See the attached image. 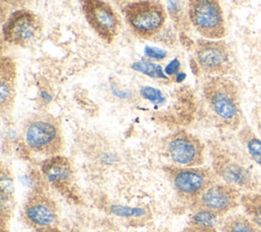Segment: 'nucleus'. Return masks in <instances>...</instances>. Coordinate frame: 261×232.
<instances>
[{"label": "nucleus", "mask_w": 261, "mask_h": 232, "mask_svg": "<svg viewBox=\"0 0 261 232\" xmlns=\"http://www.w3.org/2000/svg\"><path fill=\"white\" fill-rule=\"evenodd\" d=\"M203 98L216 122L238 129L242 121L241 99L236 82L225 76H208L202 86Z\"/></svg>", "instance_id": "obj_1"}, {"label": "nucleus", "mask_w": 261, "mask_h": 232, "mask_svg": "<svg viewBox=\"0 0 261 232\" xmlns=\"http://www.w3.org/2000/svg\"><path fill=\"white\" fill-rule=\"evenodd\" d=\"M122 13L133 35L141 40L155 39L167 20V9L160 0L129 1L122 7Z\"/></svg>", "instance_id": "obj_2"}, {"label": "nucleus", "mask_w": 261, "mask_h": 232, "mask_svg": "<svg viewBox=\"0 0 261 232\" xmlns=\"http://www.w3.org/2000/svg\"><path fill=\"white\" fill-rule=\"evenodd\" d=\"M22 135L32 152L48 157L59 155L63 149V134L59 120L49 113H37L27 119Z\"/></svg>", "instance_id": "obj_3"}, {"label": "nucleus", "mask_w": 261, "mask_h": 232, "mask_svg": "<svg viewBox=\"0 0 261 232\" xmlns=\"http://www.w3.org/2000/svg\"><path fill=\"white\" fill-rule=\"evenodd\" d=\"M165 173L177 195L192 204L200 197V195L214 182L217 176L214 171L205 167H178L168 166Z\"/></svg>", "instance_id": "obj_4"}, {"label": "nucleus", "mask_w": 261, "mask_h": 232, "mask_svg": "<svg viewBox=\"0 0 261 232\" xmlns=\"http://www.w3.org/2000/svg\"><path fill=\"white\" fill-rule=\"evenodd\" d=\"M187 17L194 30L204 39L222 40L226 35L219 0H187Z\"/></svg>", "instance_id": "obj_5"}, {"label": "nucleus", "mask_w": 261, "mask_h": 232, "mask_svg": "<svg viewBox=\"0 0 261 232\" xmlns=\"http://www.w3.org/2000/svg\"><path fill=\"white\" fill-rule=\"evenodd\" d=\"M193 56L198 71L207 76H225L232 68L231 53L223 40H197Z\"/></svg>", "instance_id": "obj_6"}, {"label": "nucleus", "mask_w": 261, "mask_h": 232, "mask_svg": "<svg viewBox=\"0 0 261 232\" xmlns=\"http://www.w3.org/2000/svg\"><path fill=\"white\" fill-rule=\"evenodd\" d=\"M43 32L41 17L29 8L12 10L2 24L3 42L27 48L39 39Z\"/></svg>", "instance_id": "obj_7"}, {"label": "nucleus", "mask_w": 261, "mask_h": 232, "mask_svg": "<svg viewBox=\"0 0 261 232\" xmlns=\"http://www.w3.org/2000/svg\"><path fill=\"white\" fill-rule=\"evenodd\" d=\"M163 152L173 166L198 167L205 161V144L185 129L175 130L164 138Z\"/></svg>", "instance_id": "obj_8"}, {"label": "nucleus", "mask_w": 261, "mask_h": 232, "mask_svg": "<svg viewBox=\"0 0 261 232\" xmlns=\"http://www.w3.org/2000/svg\"><path fill=\"white\" fill-rule=\"evenodd\" d=\"M212 170L222 182L246 191L256 190L258 182L254 174L239 157L215 144L212 150Z\"/></svg>", "instance_id": "obj_9"}, {"label": "nucleus", "mask_w": 261, "mask_h": 232, "mask_svg": "<svg viewBox=\"0 0 261 232\" xmlns=\"http://www.w3.org/2000/svg\"><path fill=\"white\" fill-rule=\"evenodd\" d=\"M81 11L91 30L106 44L115 41L121 30V19L105 0H80Z\"/></svg>", "instance_id": "obj_10"}, {"label": "nucleus", "mask_w": 261, "mask_h": 232, "mask_svg": "<svg viewBox=\"0 0 261 232\" xmlns=\"http://www.w3.org/2000/svg\"><path fill=\"white\" fill-rule=\"evenodd\" d=\"M241 189L224 183L214 182L193 205L194 210H206L222 217L241 205Z\"/></svg>", "instance_id": "obj_11"}, {"label": "nucleus", "mask_w": 261, "mask_h": 232, "mask_svg": "<svg viewBox=\"0 0 261 232\" xmlns=\"http://www.w3.org/2000/svg\"><path fill=\"white\" fill-rule=\"evenodd\" d=\"M22 217L34 229L55 227L58 221L57 205L44 190L34 189L23 204Z\"/></svg>", "instance_id": "obj_12"}, {"label": "nucleus", "mask_w": 261, "mask_h": 232, "mask_svg": "<svg viewBox=\"0 0 261 232\" xmlns=\"http://www.w3.org/2000/svg\"><path fill=\"white\" fill-rule=\"evenodd\" d=\"M17 67L15 61L7 55L0 59V111L1 115L8 114L14 105L16 96Z\"/></svg>", "instance_id": "obj_13"}, {"label": "nucleus", "mask_w": 261, "mask_h": 232, "mask_svg": "<svg viewBox=\"0 0 261 232\" xmlns=\"http://www.w3.org/2000/svg\"><path fill=\"white\" fill-rule=\"evenodd\" d=\"M41 170L47 181L52 184L68 182L72 175V169L68 159L60 155L52 156L45 160Z\"/></svg>", "instance_id": "obj_14"}, {"label": "nucleus", "mask_w": 261, "mask_h": 232, "mask_svg": "<svg viewBox=\"0 0 261 232\" xmlns=\"http://www.w3.org/2000/svg\"><path fill=\"white\" fill-rule=\"evenodd\" d=\"M241 206L246 216L261 229V194L257 191H246L242 194Z\"/></svg>", "instance_id": "obj_15"}, {"label": "nucleus", "mask_w": 261, "mask_h": 232, "mask_svg": "<svg viewBox=\"0 0 261 232\" xmlns=\"http://www.w3.org/2000/svg\"><path fill=\"white\" fill-rule=\"evenodd\" d=\"M239 136L245 146L249 157L258 166L261 167V138L258 137L248 126H245L241 129Z\"/></svg>", "instance_id": "obj_16"}, {"label": "nucleus", "mask_w": 261, "mask_h": 232, "mask_svg": "<svg viewBox=\"0 0 261 232\" xmlns=\"http://www.w3.org/2000/svg\"><path fill=\"white\" fill-rule=\"evenodd\" d=\"M220 232H261V229L247 216L233 215L222 222Z\"/></svg>", "instance_id": "obj_17"}, {"label": "nucleus", "mask_w": 261, "mask_h": 232, "mask_svg": "<svg viewBox=\"0 0 261 232\" xmlns=\"http://www.w3.org/2000/svg\"><path fill=\"white\" fill-rule=\"evenodd\" d=\"M132 68L151 78L165 79V80L168 79V76L166 75L163 67L155 62H152L151 60L143 59L140 61H136L132 64Z\"/></svg>", "instance_id": "obj_18"}, {"label": "nucleus", "mask_w": 261, "mask_h": 232, "mask_svg": "<svg viewBox=\"0 0 261 232\" xmlns=\"http://www.w3.org/2000/svg\"><path fill=\"white\" fill-rule=\"evenodd\" d=\"M219 217L206 210H195V214L192 215L191 225L201 226V227H214L217 223Z\"/></svg>", "instance_id": "obj_19"}, {"label": "nucleus", "mask_w": 261, "mask_h": 232, "mask_svg": "<svg viewBox=\"0 0 261 232\" xmlns=\"http://www.w3.org/2000/svg\"><path fill=\"white\" fill-rule=\"evenodd\" d=\"M140 95L144 100L148 101L156 107L163 105L166 102V97L164 93L160 89L151 85L142 86L140 89Z\"/></svg>", "instance_id": "obj_20"}, {"label": "nucleus", "mask_w": 261, "mask_h": 232, "mask_svg": "<svg viewBox=\"0 0 261 232\" xmlns=\"http://www.w3.org/2000/svg\"><path fill=\"white\" fill-rule=\"evenodd\" d=\"M110 212L117 217H123V218H139L144 216L146 213V211L142 208H133V207H126V206H120V205L111 206Z\"/></svg>", "instance_id": "obj_21"}, {"label": "nucleus", "mask_w": 261, "mask_h": 232, "mask_svg": "<svg viewBox=\"0 0 261 232\" xmlns=\"http://www.w3.org/2000/svg\"><path fill=\"white\" fill-rule=\"evenodd\" d=\"M35 0H1L2 9L5 7L16 10L20 8H27L30 4H32Z\"/></svg>", "instance_id": "obj_22"}, {"label": "nucleus", "mask_w": 261, "mask_h": 232, "mask_svg": "<svg viewBox=\"0 0 261 232\" xmlns=\"http://www.w3.org/2000/svg\"><path fill=\"white\" fill-rule=\"evenodd\" d=\"M145 55L153 61H161L164 60L167 56V53L165 50L154 48V47H146L145 48Z\"/></svg>", "instance_id": "obj_23"}, {"label": "nucleus", "mask_w": 261, "mask_h": 232, "mask_svg": "<svg viewBox=\"0 0 261 232\" xmlns=\"http://www.w3.org/2000/svg\"><path fill=\"white\" fill-rule=\"evenodd\" d=\"M179 62L177 61V59H173L170 63H168L166 65V67L164 68L165 70V73L167 76H172V75H175L178 73V70H179Z\"/></svg>", "instance_id": "obj_24"}, {"label": "nucleus", "mask_w": 261, "mask_h": 232, "mask_svg": "<svg viewBox=\"0 0 261 232\" xmlns=\"http://www.w3.org/2000/svg\"><path fill=\"white\" fill-rule=\"evenodd\" d=\"M182 232H219L214 227H201V226H195V225H189L186 227Z\"/></svg>", "instance_id": "obj_25"}, {"label": "nucleus", "mask_w": 261, "mask_h": 232, "mask_svg": "<svg viewBox=\"0 0 261 232\" xmlns=\"http://www.w3.org/2000/svg\"><path fill=\"white\" fill-rule=\"evenodd\" d=\"M35 232H61L55 227H48V228H40V229H35Z\"/></svg>", "instance_id": "obj_26"}, {"label": "nucleus", "mask_w": 261, "mask_h": 232, "mask_svg": "<svg viewBox=\"0 0 261 232\" xmlns=\"http://www.w3.org/2000/svg\"><path fill=\"white\" fill-rule=\"evenodd\" d=\"M130 1H136V0H130Z\"/></svg>", "instance_id": "obj_27"}]
</instances>
